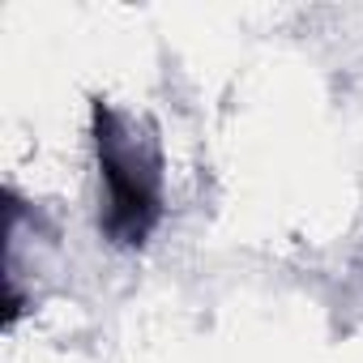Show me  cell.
Masks as SVG:
<instances>
[{"instance_id":"cell-1","label":"cell","mask_w":363,"mask_h":363,"mask_svg":"<svg viewBox=\"0 0 363 363\" xmlns=\"http://www.w3.org/2000/svg\"><path fill=\"white\" fill-rule=\"evenodd\" d=\"M94 154L107 184V214L99 227L116 248H141L162 218L158 145L137 137L103 99H94Z\"/></svg>"}]
</instances>
